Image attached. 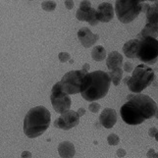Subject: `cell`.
I'll return each instance as SVG.
<instances>
[{"mask_svg": "<svg viewBox=\"0 0 158 158\" xmlns=\"http://www.w3.org/2000/svg\"><path fill=\"white\" fill-rule=\"evenodd\" d=\"M111 84L110 76L104 71L88 73L85 76L81 85V97L89 102L99 100L108 94Z\"/></svg>", "mask_w": 158, "mask_h": 158, "instance_id": "cell-1", "label": "cell"}, {"mask_svg": "<svg viewBox=\"0 0 158 158\" xmlns=\"http://www.w3.org/2000/svg\"><path fill=\"white\" fill-rule=\"evenodd\" d=\"M51 114L43 106H35L29 110L24 119V133L28 138L35 139L48 129Z\"/></svg>", "mask_w": 158, "mask_h": 158, "instance_id": "cell-2", "label": "cell"}, {"mask_svg": "<svg viewBox=\"0 0 158 158\" xmlns=\"http://www.w3.org/2000/svg\"><path fill=\"white\" fill-rule=\"evenodd\" d=\"M155 80L154 71L146 64H139L133 71L128 81V88L132 94H141Z\"/></svg>", "mask_w": 158, "mask_h": 158, "instance_id": "cell-3", "label": "cell"}, {"mask_svg": "<svg viewBox=\"0 0 158 158\" xmlns=\"http://www.w3.org/2000/svg\"><path fill=\"white\" fill-rule=\"evenodd\" d=\"M143 3L140 0H116L114 9L118 20L123 24L133 22L143 12Z\"/></svg>", "mask_w": 158, "mask_h": 158, "instance_id": "cell-4", "label": "cell"}, {"mask_svg": "<svg viewBox=\"0 0 158 158\" xmlns=\"http://www.w3.org/2000/svg\"><path fill=\"white\" fill-rule=\"evenodd\" d=\"M137 58L146 65L155 64L158 60V40L153 37L140 39Z\"/></svg>", "mask_w": 158, "mask_h": 158, "instance_id": "cell-5", "label": "cell"}, {"mask_svg": "<svg viewBox=\"0 0 158 158\" xmlns=\"http://www.w3.org/2000/svg\"><path fill=\"white\" fill-rule=\"evenodd\" d=\"M88 74L83 70H75L66 73L60 81L62 89L69 95L81 94V85L85 76Z\"/></svg>", "mask_w": 158, "mask_h": 158, "instance_id": "cell-6", "label": "cell"}, {"mask_svg": "<svg viewBox=\"0 0 158 158\" xmlns=\"http://www.w3.org/2000/svg\"><path fill=\"white\" fill-rule=\"evenodd\" d=\"M50 101L53 109L59 114H62L70 110L71 105H72L71 97L67 92L64 91L60 81L53 85L50 94Z\"/></svg>", "mask_w": 158, "mask_h": 158, "instance_id": "cell-7", "label": "cell"}, {"mask_svg": "<svg viewBox=\"0 0 158 158\" xmlns=\"http://www.w3.org/2000/svg\"><path fill=\"white\" fill-rule=\"evenodd\" d=\"M127 100L134 102L138 106L145 120L154 117L158 106L150 96L143 94H131L127 95Z\"/></svg>", "mask_w": 158, "mask_h": 158, "instance_id": "cell-8", "label": "cell"}, {"mask_svg": "<svg viewBox=\"0 0 158 158\" xmlns=\"http://www.w3.org/2000/svg\"><path fill=\"white\" fill-rule=\"evenodd\" d=\"M120 114H121L123 121L128 125H132V126L139 125L145 121V118L138 106L130 100H127V102L122 105L120 109Z\"/></svg>", "mask_w": 158, "mask_h": 158, "instance_id": "cell-9", "label": "cell"}, {"mask_svg": "<svg viewBox=\"0 0 158 158\" xmlns=\"http://www.w3.org/2000/svg\"><path fill=\"white\" fill-rule=\"evenodd\" d=\"M80 116L77 111L68 110L66 112L62 113L60 117H58L54 121V126L58 129L68 131L78 126L80 123Z\"/></svg>", "mask_w": 158, "mask_h": 158, "instance_id": "cell-10", "label": "cell"}, {"mask_svg": "<svg viewBox=\"0 0 158 158\" xmlns=\"http://www.w3.org/2000/svg\"><path fill=\"white\" fill-rule=\"evenodd\" d=\"M114 13L115 9L113 8V5L108 2H103L99 4L96 9V19L98 22L108 23L113 19Z\"/></svg>", "mask_w": 158, "mask_h": 158, "instance_id": "cell-11", "label": "cell"}, {"mask_svg": "<svg viewBox=\"0 0 158 158\" xmlns=\"http://www.w3.org/2000/svg\"><path fill=\"white\" fill-rule=\"evenodd\" d=\"M78 39L84 47L89 48L95 44L99 39V35L94 34L89 28H81L78 31Z\"/></svg>", "mask_w": 158, "mask_h": 158, "instance_id": "cell-12", "label": "cell"}, {"mask_svg": "<svg viewBox=\"0 0 158 158\" xmlns=\"http://www.w3.org/2000/svg\"><path fill=\"white\" fill-rule=\"evenodd\" d=\"M76 18L81 22H88L91 26H96L99 23L96 19V10L92 7L79 8L76 13Z\"/></svg>", "mask_w": 158, "mask_h": 158, "instance_id": "cell-13", "label": "cell"}, {"mask_svg": "<svg viewBox=\"0 0 158 158\" xmlns=\"http://www.w3.org/2000/svg\"><path fill=\"white\" fill-rule=\"evenodd\" d=\"M99 122L105 129H111L115 126L117 122V113L113 108L103 109L99 116Z\"/></svg>", "mask_w": 158, "mask_h": 158, "instance_id": "cell-14", "label": "cell"}, {"mask_svg": "<svg viewBox=\"0 0 158 158\" xmlns=\"http://www.w3.org/2000/svg\"><path fill=\"white\" fill-rule=\"evenodd\" d=\"M124 64V58L121 53L118 51H112L106 57V66L109 71H112L116 68H122Z\"/></svg>", "mask_w": 158, "mask_h": 158, "instance_id": "cell-15", "label": "cell"}, {"mask_svg": "<svg viewBox=\"0 0 158 158\" xmlns=\"http://www.w3.org/2000/svg\"><path fill=\"white\" fill-rule=\"evenodd\" d=\"M139 40L135 39L127 41L123 46V52L125 56L130 59H135L138 57V51H139Z\"/></svg>", "mask_w": 158, "mask_h": 158, "instance_id": "cell-16", "label": "cell"}, {"mask_svg": "<svg viewBox=\"0 0 158 158\" xmlns=\"http://www.w3.org/2000/svg\"><path fill=\"white\" fill-rule=\"evenodd\" d=\"M58 153L62 158H73L76 154V148L71 141H62L58 145Z\"/></svg>", "mask_w": 158, "mask_h": 158, "instance_id": "cell-17", "label": "cell"}, {"mask_svg": "<svg viewBox=\"0 0 158 158\" xmlns=\"http://www.w3.org/2000/svg\"><path fill=\"white\" fill-rule=\"evenodd\" d=\"M146 16V24L152 25L158 28V6L154 3L149 5L148 9L145 12Z\"/></svg>", "mask_w": 158, "mask_h": 158, "instance_id": "cell-18", "label": "cell"}, {"mask_svg": "<svg viewBox=\"0 0 158 158\" xmlns=\"http://www.w3.org/2000/svg\"><path fill=\"white\" fill-rule=\"evenodd\" d=\"M157 36H158V28L149 24H145L144 28L141 30V31L139 34V40L144 39V37H153V39H157Z\"/></svg>", "mask_w": 158, "mask_h": 158, "instance_id": "cell-19", "label": "cell"}, {"mask_svg": "<svg viewBox=\"0 0 158 158\" xmlns=\"http://www.w3.org/2000/svg\"><path fill=\"white\" fill-rule=\"evenodd\" d=\"M106 57H107L106 56V50L102 45H96L92 48L91 58L94 59V61H97V62L103 61Z\"/></svg>", "mask_w": 158, "mask_h": 158, "instance_id": "cell-20", "label": "cell"}, {"mask_svg": "<svg viewBox=\"0 0 158 158\" xmlns=\"http://www.w3.org/2000/svg\"><path fill=\"white\" fill-rule=\"evenodd\" d=\"M109 76H110V79H111V83L117 86L121 84V81L123 78V69L122 68H116L110 72L108 73Z\"/></svg>", "mask_w": 158, "mask_h": 158, "instance_id": "cell-21", "label": "cell"}, {"mask_svg": "<svg viewBox=\"0 0 158 158\" xmlns=\"http://www.w3.org/2000/svg\"><path fill=\"white\" fill-rule=\"evenodd\" d=\"M41 8L46 11V12H52L56 8V3L52 1V0H47V1H43L41 3Z\"/></svg>", "mask_w": 158, "mask_h": 158, "instance_id": "cell-22", "label": "cell"}, {"mask_svg": "<svg viewBox=\"0 0 158 158\" xmlns=\"http://www.w3.org/2000/svg\"><path fill=\"white\" fill-rule=\"evenodd\" d=\"M107 143H108L109 145L115 146V145L119 144L120 138L118 137V135H116V134H110L107 137Z\"/></svg>", "mask_w": 158, "mask_h": 158, "instance_id": "cell-23", "label": "cell"}, {"mask_svg": "<svg viewBox=\"0 0 158 158\" xmlns=\"http://www.w3.org/2000/svg\"><path fill=\"white\" fill-rule=\"evenodd\" d=\"M58 59L61 63H66L71 60V55L68 52H60L58 54Z\"/></svg>", "mask_w": 158, "mask_h": 158, "instance_id": "cell-24", "label": "cell"}, {"mask_svg": "<svg viewBox=\"0 0 158 158\" xmlns=\"http://www.w3.org/2000/svg\"><path fill=\"white\" fill-rule=\"evenodd\" d=\"M89 110L91 113H97L100 110V104H99V103H97L96 101L90 102L89 105Z\"/></svg>", "mask_w": 158, "mask_h": 158, "instance_id": "cell-25", "label": "cell"}, {"mask_svg": "<svg viewBox=\"0 0 158 158\" xmlns=\"http://www.w3.org/2000/svg\"><path fill=\"white\" fill-rule=\"evenodd\" d=\"M134 66H133V64L131 63V62H125L123 64V70L125 71V72H127V73H131V72H133L134 71Z\"/></svg>", "mask_w": 158, "mask_h": 158, "instance_id": "cell-26", "label": "cell"}, {"mask_svg": "<svg viewBox=\"0 0 158 158\" xmlns=\"http://www.w3.org/2000/svg\"><path fill=\"white\" fill-rule=\"evenodd\" d=\"M64 4H65V7H66L68 10H72L75 6L73 0H65Z\"/></svg>", "mask_w": 158, "mask_h": 158, "instance_id": "cell-27", "label": "cell"}, {"mask_svg": "<svg viewBox=\"0 0 158 158\" xmlns=\"http://www.w3.org/2000/svg\"><path fill=\"white\" fill-rule=\"evenodd\" d=\"M89 7H91V3L89 0H83L80 3V8H89Z\"/></svg>", "mask_w": 158, "mask_h": 158, "instance_id": "cell-28", "label": "cell"}, {"mask_svg": "<svg viewBox=\"0 0 158 158\" xmlns=\"http://www.w3.org/2000/svg\"><path fill=\"white\" fill-rule=\"evenodd\" d=\"M157 133H158V129L155 127H152L148 130V135H149L150 138H154Z\"/></svg>", "mask_w": 158, "mask_h": 158, "instance_id": "cell-29", "label": "cell"}, {"mask_svg": "<svg viewBox=\"0 0 158 158\" xmlns=\"http://www.w3.org/2000/svg\"><path fill=\"white\" fill-rule=\"evenodd\" d=\"M126 154H127V152H126V150H125L124 148H119L117 150V156L120 157V158L125 157V156H126Z\"/></svg>", "mask_w": 158, "mask_h": 158, "instance_id": "cell-30", "label": "cell"}, {"mask_svg": "<svg viewBox=\"0 0 158 158\" xmlns=\"http://www.w3.org/2000/svg\"><path fill=\"white\" fill-rule=\"evenodd\" d=\"M21 158H31V153L30 151H23L21 154Z\"/></svg>", "mask_w": 158, "mask_h": 158, "instance_id": "cell-31", "label": "cell"}, {"mask_svg": "<svg viewBox=\"0 0 158 158\" xmlns=\"http://www.w3.org/2000/svg\"><path fill=\"white\" fill-rule=\"evenodd\" d=\"M155 153H156L155 150L153 148H150V149H148V153H146V156H148V158H153V156H154Z\"/></svg>", "mask_w": 158, "mask_h": 158, "instance_id": "cell-32", "label": "cell"}, {"mask_svg": "<svg viewBox=\"0 0 158 158\" xmlns=\"http://www.w3.org/2000/svg\"><path fill=\"white\" fill-rule=\"evenodd\" d=\"M89 68H90L89 64L85 63V64L84 65V66H83V68H81V70H83V71H85V73H89Z\"/></svg>", "mask_w": 158, "mask_h": 158, "instance_id": "cell-33", "label": "cell"}, {"mask_svg": "<svg viewBox=\"0 0 158 158\" xmlns=\"http://www.w3.org/2000/svg\"><path fill=\"white\" fill-rule=\"evenodd\" d=\"M77 113L79 114V116H80V117L84 116L85 114V108H80L79 110L77 111Z\"/></svg>", "mask_w": 158, "mask_h": 158, "instance_id": "cell-34", "label": "cell"}, {"mask_svg": "<svg viewBox=\"0 0 158 158\" xmlns=\"http://www.w3.org/2000/svg\"><path fill=\"white\" fill-rule=\"evenodd\" d=\"M129 79H130V77H126V78L124 79V83L126 84V85L128 84V81H129Z\"/></svg>", "mask_w": 158, "mask_h": 158, "instance_id": "cell-35", "label": "cell"}, {"mask_svg": "<svg viewBox=\"0 0 158 158\" xmlns=\"http://www.w3.org/2000/svg\"><path fill=\"white\" fill-rule=\"evenodd\" d=\"M140 1L143 2H143H145V1H152V2H156L157 0H140Z\"/></svg>", "mask_w": 158, "mask_h": 158, "instance_id": "cell-36", "label": "cell"}, {"mask_svg": "<svg viewBox=\"0 0 158 158\" xmlns=\"http://www.w3.org/2000/svg\"><path fill=\"white\" fill-rule=\"evenodd\" d=\"M154 117H155L156 119H158V107H157V110H156V112H155V115H154Z\"/></svg>", "mask_w": 158, "mask_h": 158, "instance_id": "cell-37", "label": "cell"}, {"mask_svg": "<svg viewBox=\"0 0 158 158\" xmlns=\"http://www.w3.org/2000/svg\"><path fill=\"white\" fill-rule=\"evenodd\" d=\"M154 139H156V141H157V143H158V133L156 134V135H155V137H154Z\"/></svg>", "mask_w": 158, "mask_h": 158, "instance_id": "cell-38", "label": "cell"}, {"mask_svg": "<svg viewBox=\"0 0 158 158\" xmlns=\"http://www.w3.org/2000/svg\"><path fill=\"white\" fill-rule=\"evenodd\" d=\"M153 158H158V152H156V153L154 154V156H153Z\"/></svg>", "mask_w": 158, "mask_h": 158, "instance_id": "cell-39", "label": "cell"}, {"mask_svg": "<svg viewBox=\"0 0 158 158\" xmlns=\"http://www.w3.org/2000/svg\"><path fill=\"white\" fill-rule=\"evenodd\" d=\"M155 4H156V5H157V6H158V0H157V1L155 2Z\"/></svg>", "mask_w": 158, "mask_h": 158, "instance_id": "cell-40", "label": "cell"}, {"mask_svg": "<svg viewBox=\"0 0 158 158\" xmlns=\"http://www.w3.org/2000/svg\"><path fill=\"white\" fill-rule=\"evenodd\" d=\"M31 1H32V0H31Z\"/></svg>", "mask_w": 158, "mask_h": 158, "instance_id": "cell-41", "label": "cell"}]
</instances>
